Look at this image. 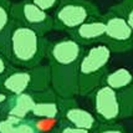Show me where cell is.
I'll return each mask as SVG.
<instances>
[{
    "mask_svg": "<svg viewBox=\"0 0 133 133\" xmlns=\"http://www.w3.org/2000/svg\"><path fill=\"white\" fill-rule=\"evenodd\" d=\"M85 47L72 39L49 44L46 58L51 74V88L60 98L78 96V64Z\"/></svg>",
    "mask_w": 133,
    "mask_h": 133,
    "instance_id": "1",
    "label": "cell"
},
{
    "mask_svg": "<svg viewBox=\"0 0 133 133\" xmlns=\"http://www.w3.org/2000/svg\"><path fill=\"white\" fill-rule=\"evenodd\" d=\"M49 44L50 41L45 36L12 20L4 54L14 67L32 69L42 65L44 58H46Z\"/></svg>",
    "mask_w": 133,
    "mask_h": 133,
    "instance_id": "2",
    "label": "cell"
},
{
    "mask_svg": "<svg viewBox=\"0 0 133 133\" xmlns=\"http://www.w3.org/2000/svg\"><path fill=\"white\" fill-rule=\"evenodd\" d=\"M112 52L103 44H96L83 50L78 64V95L88 96L102 85L108 72Z\"/></svg>",
    "mask_w": 133,
    "mask_h": 133,
    "instance_id": "3",
    "label": "cell"
},
{
    "mask_svg": "<svg viewBox=\"0 0 133 133\" xmlns=\"http://www.w3.org/2000/svg\"><path fill=\"white\" fill-rule=\"evenodd\" d=\"M51 87V74L49 65H40L32 69L12 67L0 78L1 92L8 96L21 93L42 92Z\"/></svg>",
    "mask_w": 133,
    "mask_h": 133,
    "instance_id": "4",
    "label": "cell"
},
{
    "mask_svg": "<svg viewBox=\"0 0 133 133\" xmlns=\"http://www.w3.org/2000/svg\"><path fill=\"white\" fill-rule=\"evenodd\" d=\"M101 15L98 6L90 0H61L52 14L54 30L70 32Z\"/></svg>",
    "mask_w": 133,
    "mask_h": 133,
    "instance_id": "5",
    "label": "cell"
},
{
    "mask_svg": "<svg viewBox=\"0 0 133 133\" xmlns=\"http://www.w3.org/2000/svg\"><path fill=\"white\" fill-rule=\"evenodd\" d=\"M104 35L99 44H103L112 54H123L133 49V32L126 20L118 12L108 9L102 14Z\"/></svg>",
    "mask_w": 133,
    "mask_h": 133,
    "instance_id": "6",
    "label": "cell"
},
{
    "mask_svg": "<svg viewBox=\"0 0 133 133\" xmlns=\"http://www.w3.org/2000/svg\"><path fill=\"white\" fill-rule=\"evenodd\" d=\"M11 17L15 23L34 30L41 36H45L54 30L52 15L36 6L31 0L12 3Z\"/></svg>",
    "mask_w": 133,
    "mask_h": 133,
    "instance_id": "7",
    "label": "cell"
},
{
    "mask_svg": "<svg viewBox=\"0 0 133 133\" xmlns=\"http://www.w3.org/2000/svg\"><path fill=\"white\" fill-rule=\"evenodd\" d=\"M91 96L95 117L99 123H115L121 118V103L118 92L106 85H99Z\"/></svg>",
    "mask_w": 133,
    "mask_h": 133,
    "instance_id": "8",
    "label": "cell"
},
{
    "mask_svg": "<svg viewBox=\"0 0 133 133\" xmlns=\"http://www.w3.org/2000/svg\"><path fill=\"white\" fill-rule=\"evenodd\" d=\"M58 106H60V118L72 127L92 132L99 124L95 115L78 106L75 98L58 97Z\"/></svg>",
    "mask_w": 133,
    "mask_h": 133,
    "instance_id": "9",
    "label": "cell"
},
{
    "mask_svg": "<svg viewBox=\"0 0 133 133\" xmlns=\"http://www.w3.org/2000/svg\"><path fill=\"white\" fill-rule=\"evenodd\" d=\"M35 97V106L30 118H60L58 96L51 87L42 92L32 93Z\"/></svg>",
    "mask_w": 133,
    "mask_h": 133,
    "instance_id": "10",
    "label": "cell"
},
{
    "mask_svg": "<svg viewBox=\"0 0 133 133\" xmlns=\"http://www.w3.org/2000/svg\"><path fill=\"white\" fill-rule=\"evenodd\" d=\"M70 39L78 42L81 46H92L99 44L104 35V21L102 15L98 19L82 24L77 29L69 32Z\"/></svg>",
    "mask_w": 133,
    "mask_h": 133,
    "instance_id": "11",
    "label": "cell"
},
{
    "mask_svg": "<svg viewBox=\"0 0 133 133\" xmlns=\"http://www.w3.org/2000/svg\"><path fill=\"white\" fill-rule=\"evenodd\" d=\"M35 106V97L31 92L9 96L1 106V117H15L20 119L30 118Z\"/></svg>",
    "mask_w": 133,
    "mask_h": 133,
    "instance_id": "12",
    "label": "cell"
},
{
    "mask_svg": "<svg viewBox=\"0 0 133 133\" xmlns=\"http://www.w3.org/2000/svg\"><path fill=\"white\" fill-rule=\"evenodd\" d=\"M133 83V74L128 69L121 67L113 71H108L104 76L102 85H106L116 92H121Z\"/></svg>",
    "mask_w": 133,
    "mask_h": 133,
    "instance_id": "13",
    "label": "cell"
},
{
    "mask_svg": "<svg viewBox=\"0 0 133 133\" xmlns=\"http://www.w3.org/2000/svg\"><path fill=\"white\" fill-rule=\"evenodd\" d=\"M0 133H39L35 127L32 118H15L1 117L0 118Z\"/></svg>",
    "mask_w": 133,
    "mask_h": 133,
    "instance_id": "14",
    "label": "cell"
},
{
    "mask_svg": "<svg viewBox=\"0 0 133 133\" xmlns=\"http://www.w3.org/2000/svg\"><path fill=\"white\" fill-rule=\"evenodd\" d=\"M11 5L10 0H0V51L4 52L6 37L12 25Z\"/></svg>",
    "mask_w": 133,
    "mask_h": 133,
    "instance_id": "15",
    "label": "cell"
},
{
    "mask_svg": "<svg viewBox=\"0 0 133 133\" xmlns=\"http://www.w3.org/2000/svg\"><path fill=\"white\" fill-rule=\"evenodd\" d=\"M121 103V118L133 116V83L131 86L118 92Z\"/></svg>",
    "mask_w": 133,
    "mask_h": 133,
    "instance_id": "16",
    "label": "cell"
},
{
    "mask_svg": "<svg viewBox=\"0 0 133 133\" xmlns=\"http://www.w3.org/2000/svg\"><path fill=\"white\" fill-rule=\"evenodd\" d=\"M110 9L123 16L133 32V0H121L118 4L112 5Z\"/></svg>",
    "mask_w": 133,
    "mask_h": 133,
    "instance_id": "17",
    "label": "cell"
},
{
    "mask_svg": "<svg viewBox=\"0 0 133 133\" xmlns=\"http://www.w3.org/2000/svg\"><path fill=\"white\" fill-rule=\"evenodd\" d=\"M34 124L39 133H55L60 126L61 118L49 119V118H32Z\"/></svg>",
    "mask_w": 133,
    "mask_h": 133,
    "instance_id": "18",
    "label": "cell"
},
{
    "mask_svg": "<svg viewBox=\"0 0 133 133\" xmlns=\"http://www.w3.org/2000/svg\"><path fill=\"white\" fill-rule=\"evenodd\" d=\"M91 133H127L126 128L119 123H99Z\"/></svg>",
    "mask_w": 133,
    "mask_h": 133,
    "instance_id": "19",
    "label": "cell"
},
{
    "mask_svg": "<svg viewBox=\"0 0 133 133\" xmlns=\"http://www.w3.org/2000/svg\"><path fill=\"white\" fill-rule=\"evenodd\" d=\"M36 6H39L40 9L45 10V11H50V10H54L56 6L58 5V3L61 0H31Z\"/></svg>",
    "mask_w": 133,
    "mask_h": 133,
    "instance_id": "20",
    "label": "cell"
},
{
    "mask_svg": "<svg viewBox=\"0 0 133 133\" xmlns=\"http://www.w3.org/2000/svg\"><path fill=\"white\" fill-rule=\"evenodd\" d=\"M55 133H91V132H88V131H86V129L72 127V126H70V124H67V123H65V122L61 119L60 126H58V128L56 129V132Z\"/></svg>",
    "mask_w": 133,
    "mask_h": 133,
    "instance_id": "21",
    "label": "cell"
},
{
    "mask_svg": "<svg viewBox=\"0 0 133 133\" xmlns=\"http://www.w3.org/2000/svg\"><path fill=\"white\" fill-rule=\"evenodd\" d=\"M14 66L10 64V61L8 60V57L5 56V54L3 51H0V78L4 75H6Z\"/></svg>",
    "mask_w": 133,
    "mask_h": 133,
    "instance_id": "22",
    "label": "cell"
},
{
    "mask_svg": "<svg viewBox=\"0 0 133 133\" xmlns=\"http://www.w3.org/2000/svg\"><path fill=\"white\" fill-rule=\"evenodd\" d=\"M8 95H5V93H3V92H0V104H4L5 103V101L8 99Z\"/></svg>",
    "mask_w": 133,
    "mask_h": 133,
    "instance_id": "23",
    "label": "cell"
},
{
    "mask_svg": "<svg viewBox=\"0 0 133 133\" xmlns=\"http://www.w3.org/2000/svg\"><path fill=\"white\" fill-rule=\"evenodd\" d=\"M1 106H3V104H0V118H1Z\"/></svg>",
    "mask_w": 133,
    "mask_h": 133,
    "instance_id": "24",
    "label": "cell"
},
{
    "mask_svg": "<svg viewBox=\"0 0 133 133\" xmlns=\"http://www.w3.org/2000/svg\"><path fill=\"white\" fill-rule=\"evenodd\" d=\"M0 92H1V88H0Z\"/></svg>",
    "mask_w": 133,
    "mask_h": 133,
    "instance_id": "25",
    "label": "cell"
}]
</instances>
